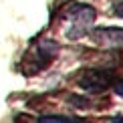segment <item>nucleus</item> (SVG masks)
<instances>
[{"mask_svg":"<svg viewBox=\"0 0 123 123\" xmlns=\"http://www.w3.org/2000/svg\"><path fill=\"white\" fill-rule=\"evenodd\" d=\"M115 93L119 95V97H123V81H119V83L115 85Z\"/></svg>","mask_w":123,"mask_h":123,"instance_id":"nucleus-5","label":"nucleus"},{"mask_svg":"<svg viewBox=\"0 0 123 123\" xmlns=\"http://www.w3.org/2000/svg\"><path fill=\"white\" fill-rule=\"evenodd\" d=\"M111 83V75L101 69H89L81 75L79 87L87 93H103Z\"/></svg>","mask_w":123,"mask_h":123,"instance_id":"nucleus-2","label":"nucleus"},{"mask_svg":"<svg viewBox=\"0 0 123 123\" xmlns=\"http://www.w3.org/2000/svg\"><path fill=\"white\" fill-rule=\"evenodd\" d=\"M113 123H123V117H115V119H113Z\"/></svg>","mask_w":123,"mask_h":123,"instance_id":"nucleus-7","label":"nucleus"},{"mask_svg":"<svg viewBox=\"0 0 123 123\" xmlns=\"http://www.w3.org/2000/svg\"><path fill=\"white\" fill-rule=\"evenodd\" d=\"M95 8L87 6V4H73L69 12V20H71V26L67 30V37L71 40H77V38H83L87 32L91 30L95 22Z\"/></svg>","mask_w":123,"mask_h":123,"instance_id":"nucleus-1","label":"nucleus"},{"mask_svg":"<svg viewBox=\"0 0 123 123\" xmlns=\"http://www.w3.org/2000/svg\"><path fill=\"white\" fill-rule=\"evenodd\" d=\"M38 123H85L79 117H67V115H43L38 117Z\"/></svg>","mask_w":123,"mask_h":123,"instance_id":"nucleus-4","label":"nucleus"},{"mask_svg":"<svg viewBox=\"0 0 123 123\" xmlns=\"http://www.w3.org/2000/svg\"><path fill=\"white\" fill-rule=\"evenodd\" d=\"M95 43L105 44V47H123V28L115 26H101L91 32Z\"/></svg>","mask_w":123,"mask_h":123,"instance_id":"nucleus-3","label":"nucleus"},{"mask_svg":"<svg viewBox=\"0 0 123 123\" xmlns=\"http://www.w3.org/2000/svg\"><path fill=\"white\" fill-rule=\"evenodd\" d=\"M115 14H117V16H121V18H123V2H121V4H117V6H115Z\"/></svg>","mask_w":123,"mask_h":123,"instance_id":"nucleus-6","label":"nucleus"}]
</instances>
